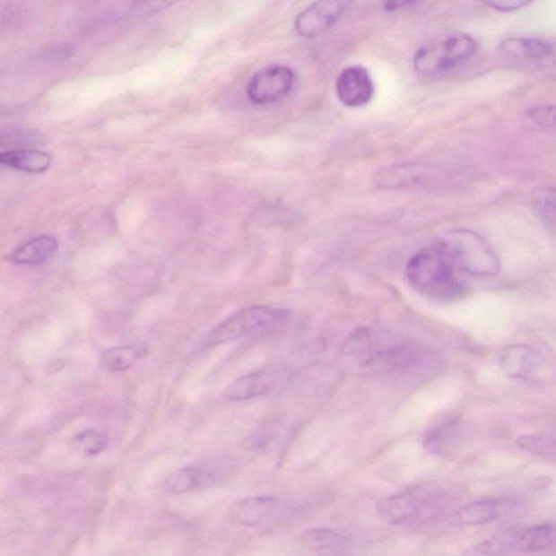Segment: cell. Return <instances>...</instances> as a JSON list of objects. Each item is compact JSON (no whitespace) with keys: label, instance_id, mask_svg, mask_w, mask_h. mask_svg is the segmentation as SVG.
<instances>
[{"label":"cell","instance_id":"cell-1","mask_svg":"<svg viewBox=\"0 0 556 556\" xmlns=\"http://www.w3.org/2000/svg\"><path fill=\"white\" fill-rule=\"evenodd\" d=\"M459 267L439 240L419 252L406 265L410 284L426 297L439 301L460 300L467 288L457 274Z\"/></svg>","mask_w":556,"mask_h":556},{"label":"cell","instance_id":"cell-2","mask_svg":"<svg viewBox=\"0 0 556 556\" xmlns=\"http://www.w3.org/2000/svg\"><path fill=\"white\" fill-rule=\"evenodd\" d=\"M477 49L471 35L453 33L431 40L416 51L414 69L423 76H435L470 60Z\"/></svg>","mask_w":556,"mask_h":556},{"label":"cell","instance_id":"cell-3","mask_svg":"<svg viewBox=\"0 0 556 556\" xmlns=\"http://www.w3.org/2000/svg\"><path fill=\"white\" fill-rule=\"evenodd\" d=\"M288 320L290 312L282 308L265 306L247 308L219 324L209 334L208 342L220 344L260 336L285 326Z\"/></svg>","mask_w":556,"mask_h":556},{"label":"cell","instance_id":"cell-4","mask_svg":"<svg viewBox=\"0 0 556 556\" xmlns=\"http://www.w3.org/2000/svg\"><path fill=\"white\" fill-rule=\"evenodd\" d=\"M446 499L445 491L439 488H420L383 499L378 503L376 511L384 522L391 525L417 523L439 514Z\"/></svg>","mask_w":556,"mask_h":556},{"label":"cell","instance_id":"cell-5","mask_svg":"<svg viewBox=\"0 0 556 556\" xmlns=\"http://www.w3.org/2000/svg\"><path fill=\"white\" fill-rule=\"evenodd\" d=\"M440 241L462 272L476 276H492L500 269L491 246L471 230H452Z\"/></svg>","mask_w":556,"mask_h":556},{"label":"cell","instance_id":"cell-6","mask_svg":"<svg viewBox=\"0 0 556 556\" xmlns=\"http://www.w3.org/2000/svg\"><path fill=\"white\" fill-rule=\"evenodd\" d=\"M295 84V74L286 65H272L260 70L247 85V97L252 104H275L286 97Z\"/></svg>","mask_w":556,"mask_h":556},{"label":"cell","instance_id":"cell-7","mask_svg":"<svg viewBox=\"0 0 556 556\" xmlns=\"http://www.w3.org/2000/svg\"><path fill=\"white\" fill-rule=\"evenodd\" d=\"M347 6V3L336 0H322L312 4L298 14L295 22L298 35L313 39L327 32L343 17Z\"/></svg>","mask_w":556,"mask_h":556},{"label":"cell","instance_id":"cell-8","mask_svg":"<svg viewBox=\"0 0 556 556\" xmlns=\"http://www.w3.org/2000/svg\"><path fill=\"white\" fill-rule=\"evenodd\" d=\"M336 92L338 100L346 107L368 105L374 96L372 77L363 66H349L337 77Z\"/></svg>","mask_w":556,"mask_h":556},{"label":"cell","instance_id":"cell-9","mask_svg":"<svg viewBox=\"0 0 556 556\" xmlns=\"http://www.w3.org/2000/svg\"><path fill=\"white\" fill-rule=\"evenodd\" d=\"M281 379V370L273 369L256 370V372L234 380L226 388L224 395L225 398L235 401V403L257 398L274 389Z\"/></svg>","mask_w":556,"mask_h":556},{"label":"cell","instance_id":"cell-10","mask_svg":"<svg viewBox=\"0 0 556 556\" xmlns=\"http://www.w3.org/2000/svg\"><path fill=\"white\" fill-rule=\"evenodd\" d=\"M553 45L542 39H508L500 46L503 58L513 64H542L553 55Z\"/></svg>","mask_w":556,"mask_h":556},{"label":"cell","instance_id":"cell-11","mask_svg":"<svg viewBox=\"0 0 556 556\" xmlns=\"http://www.w3.org/2000/svg\"><path fill=\"white\" fill-rule=\"evenodd\" d=\"M517 503L511 499H488L475 501L457 509L456 521L462 525H483L497 521L504 515L514 511Z\"/></svg>","mask_w":556,"mask_h":556},{"label":"cell","instance_id":"cell-12","mask_svg":"<svg viewBox=\"0 0 556 556\" xmlns=\"http://www.w3.org/2000/svg\"><path fill=\"white\" fill-rule=\"evenodd\" d=\"M278 506L276 498L252 496L241 499L230 508V521L239 526L255 527L265 522Z\"/></svg>","mask_w":556,"mask_h":556},{"label":"cell","instance_id":"cell-13","mask_svg":"<svg viewBox=\"0 0 556 556\" xmlns=\"http://www.w3.org/2000/svg\"><path fill=\"white\" fill-rule=\"evenodd\" d=\"M216 480L214 473L203 467L187 466L174 471L162 482L163 491L175 496L204 491Z\"/></svg>","mask_w":556,"mask_h":556},{"label":"cell","instance_id":"cell-14","mask_svg":"<svg viewBox=\"0 0 556 556\" xmlns=\"http://www.w3.org/2000/svg\"><path fill=\"white\" fill-rule=\"evenodd\" d=\"M53 158L39 149H9L0 152V167L30 174H42L51 167Z\"/></svg>","mask_w":556,"mask_h":556},{"label":"cell","instance_id":"cell-15","mask_svg":"<svg viewBox=\"0 0 556 556\" xmlns=\"http://www.w3.org/2000/svg\"><path fill=\"white\" fill-rule=\"evenodd\" d=\"M59 249L58 240L42 235L27 241L10 255V261L20 265H39L50 261Z\"/></svg>","mask_w":556,"mask_h":556},{"label":"cell","instance_id":"cell-16","mask_svg":"<svg viewBox=\"0 0 556 556\" xmlns=\"http://www.w3.org/2000/svg\"><path fill=\"white\" fill-rule=\"evenodd\" d=\"M300 542L317 552H338L348 547L350 535L342 529L313 528L301 534Z\"/></svg>","mask_w":556,"mask_h":556},{"label":"cell","instance_id":"cell-17","mask_svg":"<svg viewBox=\"0 0 556 556\" xmlns=\"http://www.w3.org/2000/svg\"><path fill=\"white\" fill-rule=\"evenodd\" d=\"M149 353L146 344H126L106 350L100 357V365L108 372H122L131 369Z\"/></svg>","mask_w":556,"mask_h":556},{"label":"cell","instance_id":"cell-18","mask_svg":"<svg viewBox=\"0 0 556 556\" xmlns=\"http://www.w3.org/2000/svg\"><path fill=\"white\" fill-rule=\"evenodd\" d=\"M369 363L379 369H413L421 367L425 358L423 352L416 350L398 348L375 353Z\"/></svg>","mask_w":556,"mask_h":556},{"label":"cell","instance_id":"cell-19","mask_svg":"<svg viewBox=\"0 0 556 556\" xmlns=\"http://www.w3.org/2000/svg\"><path fill=\"white\" fill-rule=\"evenodd\" d=\"M556 529L553 523L535 525L517 535V548L528 553L548 552L555 547Z\"/></svg>","mask_w":556,"mask_h":556},{"label":"cell","instance_id":"cell-20","mask_svg":"<svg viewBox=\"0 0 556 556\" xmlns=\"http://www.w3.org/2000/svg\"><path fill=\"white\" fill-rule=\"evenodd\" d=\"M537 361V354L525 346L508 347L504 349L500 355L502 369L512 378H530Z\"/></svg>","mask_w":556,"mask_h":556},{"label":"cell","instance_id":"cell-21","mask_svg":"<svg viewBox=\"0 0 556 556\" xmlns=\"http://www.w3.org/2000/svg\"><path fill=\"white\" fill-rule=\"evenodd\" d=\"M43 143V134L33 128L0 127V148L33 149Z\"/></svg>","mask_w":556,"mask_h":556},{"label":"cell","instance_id":"cell-22","mask_svg":"<svg viewBox=\"0 0 556 556\" xmlns=\"http://www.w3.org/2000/svg\"><path fill=\"white\" fill-rule=\"evenodd\" d=\"M513 547H517V535L498 534L473 545L463 556H507Z\"/></svg>","mask_w":556,"mask_h":556},{"label":"cell","instance_id":"cell-23","mask_svg":"<svg viewBox=\"0 0 556 556\" xmlns=\"http://www.w3.org/2000/svg\"><path fill=\"white\" fill-rule=\"evenodd\" d=\"M74 444L84 455L96 456L107 449L109 441L104 432L89 430L80 432L75 437Z\"/></svg>","mask_w":556,"mask_h":556},{"label":"cell","instance_id":"cell-24","mask_svg":"<svg viewBox=\"0 0 556 556\" xmlns=\"http://www.w3.org/2000/svg\"><path fill=\"white\" fill-rule=\"evenodd\" d=\"M457 432L453 425H445L427 435L425 445L431 452L445 453L457 441Z\"/></svg>","mask_w":556,"mask_h":556},{"label":"cell","instance_id":"cell-25","mask_svg":"<svg viewBox=\"0 0 556 556\" xmlns=\"http://www.w3.org/2000/svg\"><path fill=\"white\" fill-rule=\"evenodd\" d=\"M517 445L525 450L549 456L554 453V441L543 436H523L517 439Z\"/></svg>","mask_w":556,"mask_h":556},{"label":"cell","instance_id":"cell-26","mask_svg":"<svg viewBox=\"0 0 556 556\" xmlns=\"http://www.w3.org/2000/svg\"><path fill=\"white\" fill-rule=\"evenodd\" d=\"M485 4L494 10H498V12L509 13L528 6L530 2H527V0H493V2H487Z\"/></svg>","mask_w":556,"mask_h":556},{"label":"cell","instance_id":"cell-27","mask_svg":"<svg viewBox=\"0 0 556 556\" xmlns=\"http://www.w3.org/2000/svg\"><path fill=\"white\" fill-rule=\"evenodd\" d=\"M8 18V14L4 12V9H0V28L3 27L4 22H6Z\"/></svg>","mask_w":556,"mask_h":556}]
</instances>
